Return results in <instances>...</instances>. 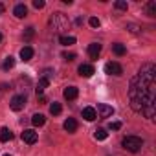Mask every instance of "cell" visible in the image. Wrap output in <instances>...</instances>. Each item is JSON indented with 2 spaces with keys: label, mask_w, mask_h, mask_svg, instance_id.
<instances>
[{
  "label": "cell",
  "mask_w": 156,
  "mask_h": 156,
  "mask_svg": "<svg viewBox=\"0 0 156 156\" xmlns=\"http://www.w3.org/2000/svg\"><path fill=\"white\" fill-rule=\"evenodd\" d=\"M62 127H64V130H66V132H70V134H72V132H75V130H77V121H75L73 118H68V119L64 121V125H62Z\"/></svg>",
  "instance_id": "cell-13"
},
{
  "label": "cell",
  "mask_w": 156,
  "mask_h": 156,
  "mask_svg": "<svg viewBox=\"0 0 156 156\" xmlns=\"http://www.w3.org/2000/svg\"><path fill=\"white\" fill-rule=\"evenodd\" d=\"M99 53H101V44H99V42H92V44H88V55H90L92 59H98Z\"/></svg>",
  "instance_id": "cell-8"
},
{
  "label": "cell",
  "mask_w": 156,
  "mask_h": 156,
  "mask_svg": "<svg viewBox=\"0 0 156 156\" xmlns=\"http://www.w3.org/2000/svg\"><path fill=\"white\" fill-rule=\"evenodd\" d=\"M127 8H129V4H127V2H123V0H118V2H116V9L127 11Z\"/></svg>",
  "instance_id": "cell-24"
},
{
  "label": "cell",
  "mask_w": 156,
  "mask_h": 156,
  "mask_svg": "<svg viewBox=\"0 0 156 156\" xmlns=\"http://www.w3.org/2000/svg\"><path fill=\"white\" fill-rule=\"evenodd\" d=\"M88 24H90L92 28H99V24H101V22H99V19H98V17H90Z\"/></svg>",
  "instance_id": "cell-25"
},
{
  "label": "cell",
  "mask_w": 156,
  "mask_h": 156,
  "mask_svg": "<svg viewBox=\"0 0 156 156\" xmlns=\"http://www.w3.org/2000/svg\"><path fill=\"white\" fill-rule=\"evenodd\" d=\"M9 107H11V110H15V112H20V110L26 107V96H24V94L13 96V98H11V101H9Z\"/></svg>",
  "instance_id": "cell-4"
},
{
  "label": "cell",
  "mask_w": 156,
  "mask_h": 156,
  "mask_svg": "<svg viewBox=\"0 0 156 156\" xmlns=\"http://www.w3.org/2000/svg\"><path fill=\"white\" fill-rule=\"evenodd\" d=\"M0 11H2V6H0Z\"/></svg>",
  "instance_id": "cell-31"
},
{
  "label": "cell",
  "mask_w": 156,
  "mask_h": 156,
  "mask_svg": "<svg viewBox=\"0 0 156 156\" xmlns=\"http://www.w3.org/2000/svg\"><path fill=\"white\" fill-rule=\"evenodd\" d=\"M154 73H156V66L154 64H143L138 72V75L130 81V88H129V99H130V107L134 112L152 119L154 118Z\"/></svg>",
  "instance_id": "cell-1"
},
{
  "label": "cell",
  "mask_w": 156,
  "mask_h": 156,
  "mask_svg": "<svg viewBox=\"0 0 156 156\" xmlns=\"http://www.w3.org/2000/svg\"><path fill=\"white\" fill-rule=\"evenodd\" d=\"M94 136H96V140H107V136H108V134H107V130H105V129H98V130L94 132Z\"/></svg>",
  "instance_id": "cell-23"
},
{
  "label": "cell",
  "mask_w": 156,
  "mask_h": 156,
  "mask_svg": "<svg viewBox=\"0 0 156 156\" xmlns=\"http://www.w3.org/2000/svg\"><path fill=\"white\" fill-rule=\"evenodd\" d=\"M108 129H110V130H119V129H121V123H119V121H112V123L108 125Z\"/></svg>",
  "instance_id": "cell-27"
},
{
  "label": "cell",
  "mask_w": 156,
  "mask_h": 156,
  "mask_svg": "<svg viewBox=\"0 0 156 156\" xmlns=\"http://www.w3.org/2000/svg\"><path fill=\"white\" fill-rule=\"evenodd\" d=\"M31 123H33L35 127H42V125L46 123V118H44L42 114H33V116H31Z\"/></svg>",
  "instance_id": "cell-18"
},
{
  "label": "cell",
  "mask_w": 156,
  "mask_h": 156,
  "mask_svg": "<svg viewBox=\"0 0 156 156\" xmlns=\"http://www.w3.org/2000/svg\"><path fill=\"white\" fill-rule=\"evenodd\" d=\"M48 85H50V79H48V77H41V81H39V85H37V96H42V92L48 88Z\"/></svg>",
  "instance_id": "cell-15"
},
{
  "label": "cell",
  "mask_w": 156,
  "mask_h": 156,
  "mask_svg": "<svg viewBox=\"0 0 156 156\" xmlns=\"http://www.w3.org/2000/svg\"><path fill=\"white\" fill-rule=\"evenodd\" d=\"M105 73L119 77V75L123 73V68H121V64H119V62H114V61H110V62H107V64H105Z\"/></svg>",
  "instance_id": "cell-5"
},
{
  "label": "cell",
  "mask_w": 156,
  "mask_h": 156,
  "mask_svg": "<svg viewBox=\"0 0 156 156\" xmlns=\"http://www.w3.org/2000/svg\"><path fill=\"white\" fill-rule=\"evenodd\" d=\"M37 132L35 130H31V129H26L24 132H22V141H26V143H30V145H33L35 141H37Z\"/></svg>",
  "instance_id": "cell-6"
},
{
  "label": "cell",
  "mask_w": 156,
  "mask_h": 156,
  "mask_svg": "<svg viewBox=\"0 0 156 156\" xmlns=\"http://www.w3.org/2000/svg\"><path fill=\"white\" fill-rule=\"evenodd\" d=\"M20 59L22 61H31L33 59V48L31 46H24L20 50Z\"/></svg>",
  "instance_id": "cell-11"
},
{
  "label": "cell",
  "mask_w": 156,
  "mask_h": 156,
  "mask_svg": "<svg viewBox=\"0 0 156 156\" xmlns=\"http://www.w3.org/2000/svg\"><path fill=\"white\" fill-rule=\"evenodd\" d=\"M94 73V66L92 64H81L79 66V75L81 77H90Z\"/></svg>",
  "instance_id": "cell-12"
},
{
  "label": "cell",
  "mask_w": 156,
  "mask_h": 156,
  "mask_svg": "<svg viewBox=\"0 0 156 156\" xmlns=\"http://www.w3.org/2000/svg\"><path fill=\"white\" fill-rule=\"evenodd\" d=\"M0 42H2V33H0Z\"/></svg>",
  "instance_id": "cell-30"
},
{
  "label": "cell",
  "mask_w": 156,
  "mask_h": 156,
  "mask_svg": "<svg viewBox=\"0 0 156 156\" xmlns=\"http://www.w3.org/2000/svg\"><path fill=\"white\" fill-rule=\"evenodd\" d=\"M50 26H51V30L55 33L64 35L68 31V28H70V20L64 17V13H53L51 19H50Z\"/></svg>",
  "instance_id": "cell-2"
},
{
  "label": "cell",
  "mask_w": 156,
  "mask_h": 156,
  "mask_svg": "<svg viewBox=\"0 0 156 156\" xmlns=\"http://www.w3.org/2000/svg\"><path fill=\"white\" fill-rule=\"evenodd\" d=\"M4 156H9V154H4Z\"/></svg>",
  "instance_id": "cell-32"
},
{
  "label": "cell",
  "mask_w": 156,
  "mask_h": 156,
  "mask_svg": "<svg viewBox=\"0 0 156 156\" xmlns=\"http://www.w3.org/2000/svg\"><path fill=\"white\" fill-rule=\"evenodd\" d=\"M62 94H64V98H66V99H75V98H77V94H79V90H77V87H66Z\"/></svg>",
  "instance_id": "cell-14"
},
{
  "label": "cell",
  "mask_w": 156,
  "mask_h": 156,
  "mask_svg": "<svg viewBox=\"0 0 156 156\" xmlns=\"http://www.w3.org/2000/svg\"><path fill=\"white\" fill-rule=\"evenodd\" d=\"M33 35H35V31H33V28H28V30H26V35H24V37H26V39H31Z\"/></svg>",
  "instance_id": "cell-28"
},
{
  "label": "cell",
  "mask_w": 156,
  "mask_h": 156,
  "mask_svg": "<svg viewBox=\"0 0 156 156\" xmlns=\"http://www.w3.org/2000/svg\"><path fill=\"white\" fill-rule=\"evenodd\" d=\"M112 50H114V53H116V55H119V57L127 53V48H125L123 44H119V42H116V44H112Z\"/></svg>",
  "instance_id": "cell-19"
},
{
  "label": "cell",
  "mask_w": 156,
  "mask_h": 156,
  "mask_svg": "<svg viewBox=\"0 0 156 156\" xmlns=\"http://www.w3.org/2000/svg\"><path fill=\"white\" fill-rule=\"evenodd\" d=\"M59 42L62 46H72V44H75V37H72V35H61L59 37Z\"/></svg>",
  "instance_id": "cell-17"
},
{
  "label": "cell",
  "mask_w": 156,
  "mask_h": 156,
  "mask_svg": "<svg viewBox=\"0 0 156 156\" xmlns=\"http://www.w3.org/2000/svg\"><path fill=\"white\" fill-rule=\"evenodd\" d=\"M62 57H64V61H73L75 53H62Z\"/></svg>",
  "instance_id": "cell-29"
},
{
  "label": "cell",
  "mask_w": 156,
  "mask_h": 156,
  "mask_svg": "<svg viewBox=\"0 0 156 156\" xmlns=\"http://www.w3.org/2000/svg\"><path fill=\"white\" fill-rule=\"evenodd\" d=\"M121 145H123V149L129 151V152H138V151L143 147V140L138 138V136H127V138H123Z\"/></svg>",
  "instance_id": "cell-3"
},
{
  "label": "cell",
  "mask_w": 156,
  "mask_h": 156,
  "mask_svg": "<svg viewBox=\"0 0 156 156\" xmlns=\"http://www.w3.org/2000/svg\"><path fill=\"white\" fill-rule=\"evenodd\" d=\"M147 15L149 17H156V2H149L147 4Z\"/></svg>",
  "instance_id": "cell-21"
},
{
  "label": "cell",
  "mask_w": 156,
  "mask_h": 156,
  "mask_svg": "<svg viewBox=\"0 0 156 156\" xmlns=\"http://www.w3.org/2000/svg\"><path fill=\"white\" fill-rule=\"evenodd\" d=\"M98 114H99V118H110L112 114H114V108L112 107H108V105H105V103H101L99 107H98V110H96Z\"/></svg>",
  "instance_id": "cell-7"
},
{
  "label": "cell",
  "mask_w": 156,
  "mask_h": 156,
  "mask_svg": "<svg viewBox=\"0 0 156 156\" xmlns=\"http://www.w3.org/2000/svg\"><path fill=\"white\" fill-rule=\"evenodd\" d=\"M83 118H85L87 121H94V119L98 118V112H96V108H92V107H87V108H83Z\"/></svg>",
  "instance_id": "cell-10"
},
{
  "label": "cell",
  "mask_w": 156,
  "mask_h": 156,
  "mask_svg": "<svg viewBox=\"0 0 156 156\" xmlns=\"http://www.w3.org/2000/svg\"><path fill=\"white\" fill-rule=\"evenodd\" d=\"M15 66V59L13 57H6V61H4V64H2V68L4 70H11Z\"/></svg>",
  "instance_id": "cell-22"
},
{
  "label": "cell",
  "mask_w": 156,
  "mask_h": 156,
  "mask_svg": "<svg viewBox=\"0 0 156 156\" xmlns=\"http://www.w3.org/2000/svg\"><path fill=\"white\" fill-rule=\"evenodd\" d=\"M61 110H62V107H61V103H57V101H53V103L50 105V112H51L53 116H57V114H61Z\"/></svg>",
  "instance_id": "cell-20"
},
{
  "label": "cell",
  "mask_w": 156,
  "mask_h": 156,
  "mask_svg": "<svg viewBox=\"0 0 156 156\" xmlns=\"http://www.w3.org/2000/svg\"><path fill=\"white\" fill-rule=\"evenodd\" d=\"M13 138V134H11V130L8 129V127H4L2 130H0V141H2V143H6V141H9Z\"/></svg>",
  "instance_id": "cell-16"
},
{
  "label": "cell",
  "mask_w": 156,
  "mask_h": 156,
  "mask_svg": "<svg viewBox=\"0 0 156 156\" xmlns=\"http://www.w3.org/2000/svg\"><path fill=\"white\" fill-rule=\"evenodd\" d=\"M44 6H46L44 0H35V2H33V8H35V9H42Z\"/></svg>",
  "instance_id": "cell-26"
},
{
  "label": "cell",
  "mask_w": 156,
  "mask_h": 156,
  "mask_svg": "<svg viewBox=\"0 0 156 156\" xmlns=\"http://www.w3.org/2000/svg\"><path fill=\"white\" fill-rule=\"evenodd\" d=\"M13 15H15L17 19H24V17L28 15V8H26L24 4H17L15 9H13Z\"/></svg>",
  "instance_id": "cell-9"
}]
</instances>
